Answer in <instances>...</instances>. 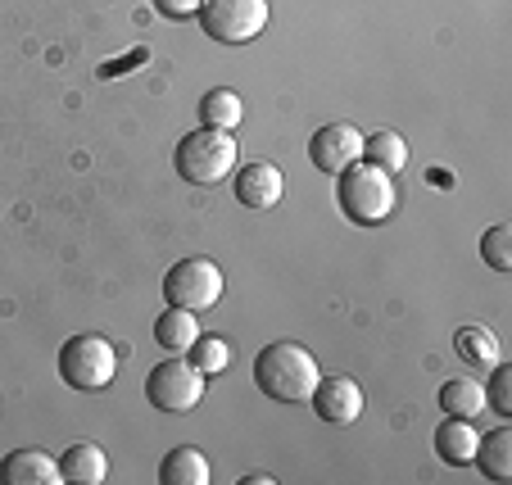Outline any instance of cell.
Returning <instances> with one entry per match:
<instances>
[{
	"label": "cell",
	"mask_w": 512,
	"mask_h": 485,
	"mask_svg": "<svg viewBox=\"0 0 512 485\" xmlns=\"http://www.w3.org/2000/svg\"><path fill=\"white\" fill-rule=\"evenodd\" d=\"M309 159L318 173L327 177H340L349 164H358L363 159V132H358L354 123H327L313 132L309 141Z\"/></svg>",
	"instance_id": "8"
},
{
	"label": "cell",
	"mask_w": 512,
	"mask_h": 485,
	"mask_svg": "<svg viewBox=\"0 0 512 485\" xmlns=\"http://www.w3.org/2000/svg\"><path fill=\"white\" fill-rule=\"evenodd\" d=\"M0 485H64V472L46 449H14L0 458Z\"/></svg>",
	"instance_id": "11"
},
{
	"label": "cell",
	"mask_w": 512,
	"mask_h": 485,
	"mask_svg": "<svg viewBox=\"0 0 512 485\" xmlns=\"http://www.w3.org/2000/svg\"><path fill=\"white\" fill-rule=\"evenodd\" d=\"M241 485H272V476H268V472H250Z\"/></svg>",
	"instance_id": "26"
},
{
	"label": "cell",
	"mask_w": 512,
	"mask_h": 485,
	"mask_svg": "<svg viewBox=\"0 0 512 485\" xmlns=\"http://www.w3.org/2000/svg\"><path fill=\"white\" fill-rule=\"evenodd\" d=\"M476 445H481V436H476V427L467 418H449V422H440V431H435V454L454 467L472 463Z\"/></svg>",
	"instance_id": "14"
},
{
	"label": "cell",
	"mask_w": 512,
	"mask_h": 485,
	"mask_svg": "<svg viewBox=\"0 0 512 485\" xmlns=\"http://www.w3.org/2000/svg\"><path fill=\"white\" fill-rule=\"evenodd\" d=\"M200 5H204V0H155V10L164 14V19H173V23L195 19V14H200Z\"/></svg>",
	"instance_id": "24"
},
{
	"label": "cell",
	"mask_w": 512,
	"mask_h": 485,
	"mask_svg": "<svg viewBox=\"0 0 512 485\" xmlns=\"http://www.w3.org/2000/svg\"><path fill=\"white\" fill-rule=\"evenodd\" d=\"M200 118H204V127H223V132H232V127L245 118V105L232 87H213L209 96L200 100Z\"/></svg>",
	"instance_id": "19"
},
{
	"label": "cell",
	"mask_w": 512,
	"mask_h": 485,
	"mask_svg": "<svg viewBox=\"0 0 512 485\" xmlns=\"http://www.w3.org/2000/svg\"><path fill=\"white\" fill-rule=\"evenodd\" d=\"M476 467H481L490 481H508L512 476V431H485L481 445H476Z\"/></svg>",
	"instance_id": "16"
},
{
	"label": "cell",
	"mask_w": 512,
	"mask_h": 485,
	"mask_svg": "<svg viewBox=\"0 0 512 485\" xmlns=\"http://www.w3.org/2000/svg\"><path fill=\"white\" fill-rule=\"evenodd\" d=\"M59 472H64L68 485H105L109 481V454L96 445V440H78V445L64 449Z\"/></svg>",
	"instance_id": "12"
},
{
	"label": "cell",
	"mask_w": 512,
	"mask_h": 485,
	"mask_svg": "<svg viewBox=\"0 0 512 485\" xmlns=\"http://www.w3.org/2000/svg\"><path fill=\"white\" fill-rule=\"evenodd\" d=\"M336 200H340V214H345L349 223L377 227L395 214L399 191H395V177H390L386 168L358 159V164H349L345 173L336 177Z\"/></svg>",
	"instance_id": "2"
},
{
	"label": "cell",
	"mask_w": 512,
	"mask_h": 485,
	"mask_svg": "<svg viewBox=\"0 0 512 485\" xmlns=\"http://www.w3.org/2000/svg\"><path fill=\"white\" fill-rule=\"evenodd\" d=\"M309 404L327 427H349V422L363 418V390L354 377H322Z\"/></svg>",
	"instance_id": "9"
},
{
	"label": "cell",
	"mask_w": 512,
	"mask_h": 485,
	"mask_svg": "<svg viewBox=\"0 0 512 485\" xmlns=\"http://www.w3.org/2000/svg\"><path fill=\"white\" fill-rule=\"evenodd\" d=\"M236 159H241V146H236V136L223 132V127L186 132L173 150V168L182 173V182H195V186H218L223 177H232Z\"/></svg>",
	"instance_id": "3"
},
{
	"label": "cell",
	"mask_w": 512,
	"mask_h": 485,
	"mask_svg": "<svg viewBox=\"0 0 512 485\" xmlns=\"http://www.w3.org/2000/svg\"><path fill=\"white\" fill-rule=\"evenodd\" d=\"M440 408H445L449 418L476 422L485 413V390L476 386V381H467V377H454V381H445V386H440Z\"/></svg>",
	"instance_id": "17"
},
{
	"label": "cell",
	"mask_w": 512,
	"mask_h": 485,
	"mask_svg": "<svg viewBox=\"0 0 512 485\" xmlns=\"http://www.w3.org/2000/svg\"><path fill=\"white\" fill-rule=\"evenodd\" d=\"M236 200L245 204V209H254V214H268V209H277L281 195H286V177H281L277 164H268V159H259V164H245L241 173H236Z\"/></svg>",
	"instance_id": "10"
},
{
	"label": "cell",
	"mask_w": 512,
	"mask_h": 485,
	"mask_svg": "<svg viewBox=\"0 0 512 485\" xmlns=\"http://www.w3.org/2000/svg\"><path fill=\"white\" fill-rule=\"evenodd\" d=\"M59 377L73 390H105L118 377V350L96 331H82V336H68L64 350H59Z\"/></svg>",
	"instance_id": "4"
},
{
	"label": "cell",
	"mask_w": 512,
	"mask_h": 485,
	"mask_svg": "<svg viewBox=\"0 0 512 485\" xmlns=\"http://www.w3.org/2000/svg\"><path fill=\"white\" fill-rule=\"evenodd\" d=\"M454 350H458V359L476 363V368H490V363H499V340H494L490 327H458Z\"/></svg>",
	"instance_id": "20"
},
{
	"label": "cell",
	"mask_w": 512,
	"mask_h": 485,
	"mask_svg": "<svg viewBox=\"0 0 512 485\" xmlns=\"http://www.w3.org/2000/svg\"><path fill=\"white\" fill-rule=\"evenodd\" d=\"M145 395H150V404H155L159 413H191V408L204 399V372L195 368L186 354H173L168 363L150 368Z\"/></svg>",
	"instance_id": "7"
},
{
	"label": "cell",
	"mask_w": 512,
	"mask_h": 485,
	"mask_svg": "<svg viewBox=\"0 0 512 485\" xmlns=\"http://www.w3.org/2000/svg\"><path fill=\"white\" fill-rule=\"evenodd\" d=\"M363 159L395 177V173H404V164H408V141L399 132H372V136H363Z\"/></svg>",
	"instance_id": "18"
},
{
	"label": "cell",
	"mask_w": 512,
	"mask_h": 485,
	"mask_svg": "<svg viewBox=\"0 0 512 485\" xmlns=\"http://www.w3.org/2000/svg\"><path fill=\"white\" fill-rule=\"evenodd\" d=\"M186 359L195 363V368L209 377V372H227V363H232V345L227 340H218V336H204L200 331V340H195L191 350H186Z\"/></svg>",
	"instance_id": "21"
},
{
	"label": "cell",
	"mask_w": 512,
	"mask_h": 485,
	"mask_svg": "<svg viewBox=\"0 0 512 485\" xmlns=\"http://www.w3.org/2000/svg\"><path fill=\"white\" fill-rule=\"evenodd\" d=\"M141 59H145V50H132L127 59H118V64H105V68H100V78H123V68L141 64Z\"/></svg>",
	"instance_id": "25"
},
{
	"label": "cell",
	"mask_w": 512,
	"mask_h": 485,
	"mask_svg": "<svg viewBox=\"0 0 512 485\" xmlns=\"http://www.w3.org/2000/svg\"><path fill=\"white\" fill-rule=\"evenodd\" d=\"M195 19L204 37L223 41V46H245L268 28V0H204Z\"/></svg>",
	"instance_id": "6"
},
{
	"label": "cell",
	"mask_w": 512,
	"mask_h": 485,
	"mask_svg": "<svg viewBox=\"0 0 512 485\" xmlns=\"http://www.w3.org/2000/svg\"><path fill=\"white\" fill-rule=\"evenodd\" d=\"M155 340L164 345L168 354H186L195 340H200V322H195L191 309H177V304H168V309L155 318Z\"/></svg>",
	"instance_id": "15"
},
{
	"label": "cell",
	"mask_w": 512,
	"mask_h": 485,
	"mask_svg": "<svg viewBox=\"0 0 512 485\" xmlns=\"http://www.w3.org/2000/svg\"><path fill=\"white\" fill-rule=\"evenodd\" d=\"M213 467L195 445H177L159 463V485H209Z\"/></svg>",
	"instance_id": "13"
},
{
	"label": "cell",
	"mask_w": 512,
	"mask_h": 485,
	"mask_svg": "<svg viewBox=\"0 0 512 485\" xmlns=\"http://www.w3.org/2000/svg\"><path fill=\"white\" fill-rule=\"evenodd\" d=\"M485 408H494L499 418L512 413V368L508 363H490V381H485Z\"/></svg>",
	"instance_id": "23"
},
{
	"label": "cell",
	"mask_w": 512,
	"mask_h": 485,
	"mask_svg": "<svg viewBox=\"0 0 512 485\" xmlns=\"http://www.w3.org/2000/svg\"><path fill=\"white\" fill-rule=\"evenodd\" d=\"M318 381H322L318 359L295 340H272L268 350H259V359H254V386L268 399H277V404H309Z\"/></svg>",
	"instance_id": "1"
},
{
	"label": "cell",
	"mask_w": 512,
	"mask_h": 485,
	"mask_svg": "<svg viewBox=\"0 0 512 485\" xmlns=\"http://www.w3.org/2000/svg\"><path fill=\"white\" fill-rule=\"evenodd\" d=\"M223 291H227L223 268H218L213 259H204V254H186V259H177L164 277V300L177 304V309H191V313L213 309V304L223 300Z\"/></svg>",
	"instance_id": "5"
},
{
	"label": "cell",
	"mask_w": 512,
	"mask_h": 485,
	"mask_svg": "<svg viewBox=\"0 0 512 485\" xmlns=\"http://www.w3.org/2000/svg\"><path fill=\"white\" fill-rule=\"evenodd\" d=\"M481 259L490 263L494 272H512V227L499 223L481 236Z\"/></svg>",
	"instance_id": "22"
}]
</instances>
